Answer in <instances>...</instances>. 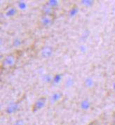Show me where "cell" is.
Instances as JSON below:
<instances>
[{"instance_id":"obj_4","label":"cell","mask_w":115,"mask_h":125,"mask_svg":"<svg viewBox=\"0 0 115 125\" xmlns=\"http://www.w3.org/2000/svg\"><path fill=\"white\" fill-rule=\"evenodd\" d=\"M17 13H18V10L13 6H9L6 8L5 14L6 16L13 17L17 14Z\"/></svg>"},{"instance_id":"obj_3","label":"cell","mask_w":115,"mask_h":125,"mask_svg":"<svg viewBox=\"0 0 115 125\" xmlns=\"http://www.w3.org/2000/svg\"><path fill=\"white\" fill-rule=\"evenodd\" d=\"M46 102V97H41L39 99H37L32 106V109H31L32 112L36 113V112L40 110L45 105Z\"/></svg>"},{"instance_id":"obj_1","label":"cell","mask_w":115,"mask_h":125,"mask_svg":"<svg viewBox=\"0 0 115 125\" xmlns=\"http://www.w3.org/2000/svg\"><path fill=\"white\" fill-rule=\"evenodd\" d=\"M19 51H15L11 53H9L4 57L1 62V69L3 71H9L13 69L16 65V63L19 58Z\"/></svg>"},{"instance_id":"obj_2","label":"cell","mask_w":115,"mask_h":125,"mask_svg":"<svg viewBox=\"0 0 115 125\" xmlns=\"http://www.w3.org/2000/svg\"><path fill=\"white\" fill-rule=\"evenodd\" d=\"M55 18V13H42L37 21V25L39 28L49 27L54 22Z\"/></svg>"}]
</instances>
